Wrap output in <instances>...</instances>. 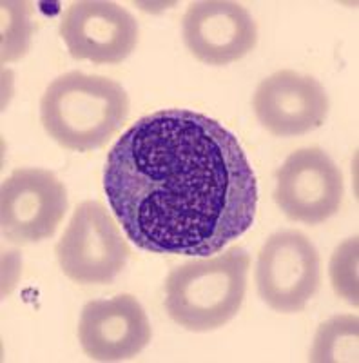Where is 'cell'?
<instances>
[{
  "label": "cell",
  "instance_id": "cell-10",
  "mask_svg": "<svg viewBox=\"0 0 359 363\" xmlns=\"http://www.w3.org/2000/svg\"><path fill=\"white\" fill-rule=\"evenodd\" d=\"M252 108L270 135L290 138L307 135L325 122L329 96L314 77L281 69L258 84Z\"/></svg>",
  "mask_w": 359,
  "mask_h": 363
},
{
  "label": "cell",
  "instance_id": "cell-13",
  "mask_svg": "<svg viewBox=\"0 0 359 363\" xmlns=\"http://www.w3.org/2000/svg\"><path fill=\"white\" fill-rule=\"evenodd\" d=\"M25 4L21 2H2V60H17L25 53L29 45V35H31V26H29L28 13L24 11Z\"/></svg>",
  "mask_w": 359,
  "mask_h": 363
},
{
  "label": "cell",
  "instance_id": "cell-1",
  "mask_svg": "<svg viewBox=\"0 0 359 363\" xmlns=\"http://www.w3.org/2000/svg\"><path fill=\"white\" fill-rule=\"evenodd\" d=\"M103 193L125 236L153 255L212 256L245 235L258 182L238 136L190 109H160L122 133Z\"/></svg>",
  "mask_w": 359,
  "mask_h": 363
},
{
  "label": "cell",
  "instance_id": "cell-11",
  "mask_svg": "<svg viewBox=\"0 0 359 363\" xmlns=\"http://www.w3.org/2000/svg\"><path fill=\"white\" fill-rule=\"evenodd\" d=\"M151 336L147 313L132 294L87 301L80 313L79 342L95 362H122L140 354Z\"/></svg>",
  "mask_w": 359,
  "mask_h": 363
},
{
  "label": "cell",
  "instance_id": "cell-14",
  "mask_svg": "<svg viewBox=\"0 0 359 363\" xmlns=\"http://www.w3.org/2000/svg\"><path fill=\"white\" fill-rule=\"evenodd\" d=\"M331 278L336 294L358 306V238L347 240L336 249L331 262Z\"/></svg>",
  "mask_w": 359,
  "mask_h": 363
},
{
  "label": "cell",
  "instance_id": "cell-4",
  "mask_svg": "<svg viewBox=\"0 0 359 363\" xmlns=\"http://www.w3.org/2000/svg\"><path fill=\"white\" fill-rule=\"evenodd\" d=\"M55 255L69 280L103 285L124 271L131 251L103 203L86 200L74 209Z\"/></svg>",
  "mask_w": 359,
  "mask_h": 363
},
{
  "label": "cell",
  "instance_id": "cell-3",
  "mask_svg": "<svg viewBox=\"0 0 359 363\" xmlns=\"http://www.w3.org/2000/svg\"><path fill=\"white\" fill-rule=\"evenodd\" d=\"M249 269L251 256L241 247L178 265L166 280L167 314L193 333L220 329L241 309Z\"/></svg>",
  "mask_w": 359,
  "mask_h": 363
},
{
  "label": "cell",
  "instance_id": "cell-6",
  "mask_svg": "<svg viewBox=\"0 0 359 363\" xmlns=\"http://www.w3.org/2000/svg\"><path fill=\"white\" fill-rule=\"evenodd\" d=\"M67 211V191L51 171L15 169L0 191L2 235L11 244H38L55 235Z\"/></svg>",
  "mask_w": 359,
  "mask_h": 363
},
{
  "label": "cell",
  "instance_id": "cell-5",
  "mask_svg": "<svg viewBox=\"0 0 359 363\" xmlns=\"http://www.w3.org/2000/svg\"><path fill=\"white\" fill-rule=\"evenodd\" d=\"M256 285L261 300L276 313L303 311L321 287L316 245L294 229L270 235L258 255Z\"/></svg>",
  "mask_w": 359,
  "mask_h": 363
},
{
  "label": "cell",
  "instance_id": "cell-8",
  "mask_svg": "<svg viewBox=\"0 0 359 363\" xmlns=\"http://www.w3.org/2000/svg\"><path fill=\"white\" fill-rule=\"evenodd\" d=\"M60 37L74 60L120 64L138 44V22L115 2H73L60 22Z\"/></svg>",
  "mask_w": 359,
  "mask_h": 363
},
{
  "label": "cell",
  "instance_id": "cell-9",
  "mask_svg": "<svg viewBox=\"0 0 359 363\" xmlns=\"http://www.w3.org/2000/svg\"><path fill=\"white\" fill-rule=\"evenodd\" d=\"M187 50L209 66H227L251 53L258 44V26L238 2H193L182 18Z\"/></svg>",
  "mask_w": 359,
  "mask_h": 363
},
{
  "label": "cell",
  "instance_id": "cell-12",
  "mask_svg": "<svg viewBox=\"0 0 359 363\" xmlns=\"http://www.w3.org/2000/svg\"><path fill=\"white\" fill-rule=\"evenodd\" d=\"M358 316H334L316 333L310 362H358Z\"/></svg>",
  "mask_w": 359,
  "mask_h": 363
},
{
  "label": "cell",
  "instance_id": "cell-2",
  "mask_svg": "<svg viewBox=\"0 0 359 363\" xmlns=\"http://www.w3.org/2000/svg\"><path fill=\"white\" fill-rule=\"evenodd\" d=\"M127 115L124 87L108 77L82 71L57 77L40 100V120L50 138L79 153L103 147Z\"/></svg>",
  "mask_w": 359,
  "mask_h": 363
},
{
  "label": "cell",
  "instance_id": "cell-7",
  "mask_svg": "<svg viewBox=\"0 0 359 363\" xmlns=\"http://www.w3.org/2000/svg\"><path fill=\"white\" fill-rule=\"evenodd\" d=\"M343 174L319 147L297 149L276 171L274 202L292 222L318 225L341 207Z\"/></svg>",
  "mask_w": 359,
  "mask_h": 363
}]
</instances>
